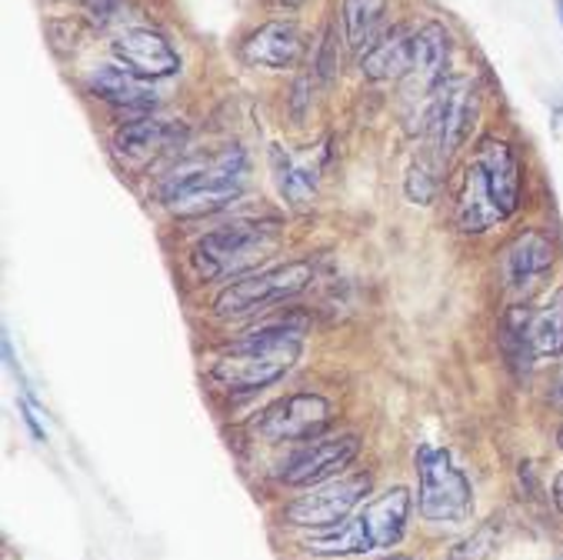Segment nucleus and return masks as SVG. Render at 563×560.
Returning <instances> with one entry per match:
<instances>
[{
  "mask_svg": "<svg viewBox=\"0 0 563 560\" xmlns=\"http://www.w3.org/2000/svg\"><path fill=\"white\" fill-rule=\"evenodd\" d=\"M307 320L300 314L267 317L251 327L241 341H234L207 367V381L213 391L228 397H254L277 381H284L303 354Z\"/></svg>",
  "mask_w": 563,
  "mask_h": 560,
  "instance_id": "1",
  "label": "nucleus"
},
{
  "mask_svg": "<svg viewBox=\"0 0 563 560\" xmlns=\"http://www.w3.org/2000/svg\"><path fill=\"white\" fill-rule=\"evenodd\" d=\"M523 204V164L510 141L487 134L467 157L457 194H454V228L467 238L487 234L507 223Z\"/></svg>",
  "mask_w": 563,
  "mask_h": 560,
  "instance_id": "2",
  "label": "nucleus"
},
{
  "mask_svg": "<svg viewBox=\"0 0 563 560\" xmlns=\"http://www.w3.org/2000/svg\"><path fill=\"white\" fill-rule=\"evenodd\" d=\"M251 184V157L241 144L177 161L157 184V200L180 220L228 210Z\"/></svg>",
  "mask_w": 563,
  "mask_h": 560,
  "instance_id": "3",
  "label": "nucleus"
},
{
  "mask_svg": "<svg viewBox=\"0 0 563 560\" xmlns=\"http://www.w3.org/2000/svg\"><path fill=\"white\" fill-rule=\"evenodd\" d=\"M280 220H231L223 228L207 231L190 248V267L203 284L238 281L267 264L280 248Z\"/></svg>",
  "mask_w": 563,
  "mask_h": 560,
  "instance_id": "4",
  "label": "nucleus"
},
{
  "mask_svg": "<svg viewBox=\"0 0 563 560\" xmlns=\"http://www.w3.org/2000/svg\"><path fill=\"white\" fill-rule=\"evenodd\" d=\"M413 510V497L407 487H390L367 507L354 510L341 527L310 537L303 550L310 557H364L371 550H390L400 543L407 520Z\"/></svg>",
  "mask_w": 563,
  "mask_h": 560,
  "instance_id": "5",
  "label": "nucleus"
},
{
  "mask_svg": "<svg viewBox=\"0 0 563 560\" xmlns=\"http://www.w3.org/2000/svg\"><path fill=\"white\" fill-rule=\"evenodd\" d=\"M481 87L467 74H446L443 84L433 90L420 131L427 134V157L437 167L446 171V164L467 144L471 131L481 121Z\"/></svg>",
  "mask_w": 563,
  "mask_h": 560,
  "instance_id": "6",
  "label": "nucleus"
},
{
  "mask_svg": "<svg viewBox=\"0 0 563 560\" xmlns=\"http://www.w3.org/2000/svg\"><path fill=\"white\" fill-rule=\"evenodd\" d=\"M313 261L294 257L264 271H254L247 277H238L213 297V317L220 320H247L257 314H271L274 307L300 297L313 284Z\"/></svg>",
  "mask_w": 563,
  "mask_h": 560,
  "instance_id": "7",
  "label": "nucleus"
},
{
  "mask_svg": "<svg viewBox=\"0 0 563 560\" xmlns=\"http://www.w3.org/2000/svg\"><path fill=\"white\" fill-rule=\"evenodd\" d=\"M417 510L433 527H461L474 514V487L443 447H417Z\"/></svg>",
  "mask_w": 563,
  "mask_h": 560,
  "instance_id": "8",
  "label": "nucleus"
},
{
  "mask_svg": "<svg viewBox=\"0 0 563 560\" xmlns=\"http://www.w3.org/2000/svg\"><path fill=\"white\" fill-rule=\"evenodd\" d=\"M371 487H374V477L367 471L341 474V477L310 487V494H300L290 504H284L280 520L287 527H303V530H320V534L333 530L364 504Z\"/></svg>",
  "mask_w": 563,
  "mask_h": 560,
  "instance_id": "9",
  "label": "nucleus"
},
{
  "mask_svg": "<svg viewBox=\"0 0 563 560\" xmlns=\"http://www.w3.org/2000/svg\"><path fill=\"white\" fill-rule=\"evenodd\" d=\"M553 267L556 241L543 228H523L497 251V281L514 304H527L533 294H540Z\"/></svg>",
  "mask_w": 563,
  "mask_h": 560,
  "instance_id": "10",
  "label": "nucleus"
},
{
  "mask_svg": "<svg viewBox=\"0 0 563 560\" xmlns=\"http://www.w3.org/2000/svg\"><path fill=\"white\" fill-rule=\"evenodd\" d=\"M333 424V404L317 391H294L261 410L254 430L267 443H303Z\"/></svg>",
  "mask_w": 563,
  "mask_h": 560,
  "instance_id": "11",
  "label": "nucleus"
},
{
  "mask_svg": "<svg viewBox=\"0 0 563 560\" xmlns=\"http://www.w3.org/2000/svg\"><path fill=\"white\" fill-rule=\"evenodd\" d=\"M361 454V437L357 433H320L313 440H303L297 451L287 458L280 481L294 491L317 487L323 481L341 477Z\"/></svg>",
  "mask_w": 563,
  "mask_h": 560,
  "instance_id": "12",
  "label": "nucleus"
},
{
  "mask_svg": "<svg viewBox=\"0 0 563 560\" xmlns=\"http://www.w3.org/2000/svg\"><path fill=\"white\" fill-rule=\"evenodd\" d=\"M180 141H184V128L147 114V118H134L114 131V138H110V154H114L121 171L147 174L164 157H170Z\"/></svg>",
  "mask_w": 563,
  "mask_h": 560,
  "instance_id": "13",
  "label": "nucleus"
},
{
  "mask_svg": "<svg viewBox=\"0 0 563 560\" xmlns=\"http://www.w3.org/2000/svg\"><path fill=\"white\" fill-rule=\"evenodd\" d=\"M507 341L517 348V358L547 361L563 354V287L550 294L543 307L514 304L507 317Z\"/></svg>",
  "mask_w": 563,
  "mask_h": 560,
  "instance_id": "14",
  "label": "nucleus"
},
{
  "mask_svg": "<svg viewBox=\"0 0 563 560\" xmlns=\"http://www.w3.org/2000/svg\"><path fill=\"white\" fill-rule=\"evenodd\" d=\"M110 54L114 61L131 70L141 80H164L180 70V54L174 44L154 31V28H124L114 41H110Z\"/></svg>",
  "mask_w": 563,
  "mask_h": 560,
  "instance_id": "15",
  "label": "nucleus"
},
{
  "mask_svg": "<svg viewBox=\"0 0 563 560\" xmlns=\"http://www.w3.org/2000/svg\"><path fill=\"white\" fill-rule=\"evenodd\" d=\"M84 90L97 100H103L114 110H128V114L147 118L151 110L161 103L157 90H151L147 80L134 77L131 70H124L121 64H100L84 77Z\"/></svg>",
  "mask_w": 563,
  "mask_h": 560,
  "instance_id": "16",
  "label": "nucleus"
},
{
  "mask_svg": "<svg viewBox=\"0 0 563 560\" xmlns=\"http://www.w3.org/2000/svg\"><path fill=\"white\" fill-rule=\"evenodd\" d=\"M241 57L251 67L290 70L303 57V34L294 21H267L241 41Z\"/></svg>",
  "mask_w": 563,
  "mask_h": 560,
  "instance_id": "17",
  "label": "nucleus"
},
{
  "mask_svg": "<svg viewBox=\"0 0 563 560\" xmlns=\"http://www.w3.org/2000/svg\"><path fill=\"white\" fill-rule=\"evenodd\" d=\"M410 67H413V31L410 28H390L361 54V74L374 84L404 80L410 74Z\"/></svg>",
  "mask_w": 563,
  "mask_h": 560,
  "instance_id": "18",
  "label": "nucleus"
},
{
  "mask_svg": "<svg viewBox=\"0 0 563 560\" xmlns=\"http://www.w3.org/2000/svg\"><path fill=\"white\" fill-rule=\"evenodd\" d=\"M384 18H387V0H344L341 8L344 41L354 51H367L384 31Z\"/></svg>",
  "mask_w": 563,
  "mask_h": 560,
  "instance_id": "19",
  "label": "nucleus"
},
{
  "mask_svg": "<svg viewBox=\"0 0 563 560\" xmlns=\"http://www.w3.org/2000/svg\"><path fill=\"white\" fill-rule=\"evenodd\" d=\"M271 161H274V177H277V187L280 194L294 204V207H307L313 197H317V171L297 157H290L287 151L274 147L271 151Z\"/></svg>",
  "mask_w": 563,
  "mask_h": 560,
  "instance_id": "20",
  "label": "nucleus"
},
{
  "mask_svg": "<svg viewBox=\"0 0 563 560\" xmlns=\"http://www.w3.org/2000/svg\"><path fill=\"white\" fill-rule=\"evenodd\" d=\"M497 540H500V524L494 517V520H484L477 530H471L464 540H457L454 547H450L446 560H490L497 550Z\"/></svg>",
  "mask_w": 563,
  "mask_h": 560,
  "instance_id": "21",
  "label": "nucleus"
},
{
  "mask_svg": "<svg viewBox=\"0 0 563 560\" xmlns=\"http://www.w3.org/2000/svg\"><path fill=\"white\" fill-rule=\"evenodd\" d=\"M440 174L443 167H437L430 157H420L417 164H410L407 177H404V194L410 204H430L437 197V187H440Z\"/></svg>",
  "mask_w": 563,
  "mask_h": 560,
  "instance_id": "22",
  "label": "nucleus"
},
{
  "mask_svg": "<svg viewBox=\"0 0 563 560\" xmlns=\"http://www.w3.org/2000/svg\"><path fill=\"white\" fill-rule=\"evenodd\" d=\"M84 11L87 18L93 21L97 31L110 28V24H118L121 14H124V0H84Z\"/></svg>",
  "mask_w": 563,
  "mask_h": 560,
  "instance_id": "23",
  "label": "nucleus"
},
{
  "mask_svg": "<svg viewBox=\"0 0 563 560\" xmlns=\"http://www.w3.org/2000/svg\"><path fill=\"white\" fill-rule=\"evenodd\" d=\"M21 414H24V424L31 427V433H34L37 440H47V433H44V427L37 424V417H34V410H31V400H21Z\"/></svg>",
  "mask_w": 563,
  "mask_h": 560,
  "instance_id": "24",
  "label": "nucleus"
},
{
  "mask_svg": "<svg viewBox=\"0 0 563 560\" xmlns=\"http://www.w3.org/2000/svg\"><path fill=\"white\" fill-rule=\"evenodd\" d=\"M550 497H553V507L563 514V471L553 477V491H550Z\"/></svg>",
  "mask_w": 563,
  "mask_h": 560,
  "instance_id": "25",
  "label": "nucleus"
},
{
  "mask_svg": "<svg viewBox=\"0 0 563 560\" xmlns=\"http://www.w3.org/2000/svg\"><path fill=\"white\" fill-rule=\"evenodd\" d=\"M384 560H413V557H407V553H387Z\"/></svg>",
  "mask_w": 563,
  "mask_h": 560,
  "instance_id": "26",
  "label": "nucleus"
},
{
  "mask_svg": "<svg viewBox=\"0 0 563 560\" xmlns=\"http://www.w3.org/2000/svg\"><path fill=\"white\" fill-rule=\"evenodd\" d=\"M556 4V18H560V24H563V0H553Z\"/></svg>",
  "mask_w": 563,
  "mask_h": 560,
  "instance_id": "27",
  "label": "nucleus"
},
{
  "mask_svg": "<svg viewBox=\"0 0 563 560\" xmlns=\"http://www.w3.org/2000/svg\"><path fill=\"white\" fill-rule=\"evenodd\" d=\"M284 8H297V4H303V0H280Z\"/></svg>",
  "mask_w": 563,
  "mask_h": 560,
  "instance_id": "28",
  "label": "nucleus"
},
{
  "mask_svg": "<svg viewBox=\"0 0 563 560\" xmlns=\"http://www.w3.org/2000/svg\"><path fill=\"white\" fill-rule=\"evenodd\" d=\"M556 443H560V451H563V427L556 430Z\"/></svg>",
  "mask_w": 563,
  "mask_h": 560,
  "instance_id": "29",
  "label": "nucleus"
},
{
  "mask_svg": "<svg viewBox=\"0 0 563 560\" xmlns=\"http://www.w3.org/2000/svg\"><path fill=\"white\" fill-rule=\"evenodd\" d=\"M560 394H563V381H560Z\"/></svg>",
  "mask_w": 563,
  "mask_h": 560,
  "instance_id": "30",
  "label": "nucleus"
},
{
  "mask_svg": "<svg viewBox=\"0 0 563 560\" xmlns=\"http://www.w3.org/2000/svg\"><path fill=\"white\" fill-rule=\"evenodd\" d=\"M556 560H563V553H560V557H556Z\"/></svg>",
  "mask_w": 563,
  "mask_h": 560,
  "instance_id": "31",
  "label": "nucleus"
}]
</instances>
